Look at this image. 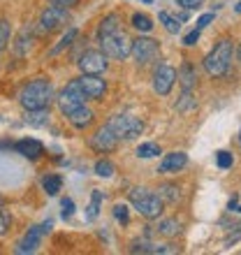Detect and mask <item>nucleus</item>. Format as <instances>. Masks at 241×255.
I'll list each match as a JSON object with an SVG mask.
<instances>
[{
    "mask_svg": "<svg viewBox=\"0 0 241 255\" xmlns=\"http://www.w3.org/2000/svg\"><path fill=\"white\" fill-rule=\"evenodd\" d=\"M51 98H54V86H51V81L44 79V77L28 81L19 93V102L26 112L28 109H47Z\"/></svg>",
    "mask_w": 241,
    "mask_h": 255,
    "instance_id": "obj_1",
    "label": "nucleus"
},
{
    "mask_svg": "<svg viewBox=\"0 0 241 255\" xmlns=\"http://www.w3.org/2000/svg\"><path fill=\"white\" fill-rule=\"evenodd\" d=\"M232 54H235V44L232 40H221L204 58V70H207L211 77H225L232 65Z\"/></svg>",
    "mask_w": 241,
    "mask_h": 255,
    "instance_id": "obj_2",
    "label": "nucleus"
},
{
    "mask_svg": "<svg viewBox=\"0 0 241 255\" xmlns=\"http://www.w3.org/2000/svg\"><path fill=\"white\" fill-rule=\"evenodd\" d=\"M127 197H130L132 207L137 209L144 218H158V216L162 214V204H165V202H162L160 195L153 193V190H148V188H132Z\"/></svg>",
    "mask_w": 241,
    "mask_h": 255,
    "instance_id": "obj_3",
    "label": "nucleus"
},
{
    "mask_svg": "<svg viewBox=\"0 0 241 255\" xmlns=\"http://www.w3.org/2000/svg\"><path fill=\"white\" fill-rule=\"evenodd\" d=\"M100 40V47H102V54L107 56V58H114V61H123L130 56V49H132V40L127 37L123 30H114V33L109 35H102L98 37Z\"/></svg>",
    "mask_w": 241,
    "mask_h": 255,
    "instance_id": "obj_4",
    "label": "nucleus"
},
{
    "mask_svg": "<svg viewBox=\"0 0 241 255\" xmlns=\"http://www.w3.org/2000/svg\"><path fill=\"white\" fill-rule=\"evenodd\" d=\"M107 128L119 137V141L120 139H134V137L141 134V130H144V121L137 119V116H132V114H114L107 121Z\"/></svg>",
    "mask_w": 241,
    "mask_h": 255,
    "instance_id": "obj_5",
    "label": "nucleus"
},
{
    "mask_svg": "<svg viewBox=\"0 0 241 255\" xmlns=\"http://www.w3.org/2000/svg\"><path fill=\"white\" fill-rule=\"evenodd\" d=\"M84 100H100L107 93V81L100 79V74H81L79 79L70 81Z\"/></svg>",
    "mask_w": 241,
    "mask_h": 255,
    "instance_id": "obj_6",
    "label": "nucleus"
},
{
    "mask_svg": "<svg viewBox=\"0 0 241 255\" xmlns=\"http://www.w3.org/2000/svg\"><path fill=\"white\" fill-rule=\"evenodd\" d=\"M160 54V44L151 37H137L132 40V49H130V56L134 58L137 65H148V63H153Z\"/></svg>",
    "mask_w": 241,
    "mask_h": 255,
    "instance_id": "obj_7",
    "label": "nucleus"
},
{
    "mask_svg": "<svg viewBox=\"0 0 241 255\" xmlns=\"http://www.w3.org/2000/svg\"><path fill=\"white\" fill-rule=\"evenodd\" d=\"M49 232H51V221L33 225V228L23 235V239L16 244V253H35L37 246L42 244V239H44V235H49Z\"/></svg>",
    "mask_w": 241,
    "mask_h": 255,
    "instance_id": "obj_8",
    "label": "nucleus"
},
{
    "mask_svg": "<svg viewBox=\"0 0 241 255\" xmlns=\"http://www.w3.org/2000/svg\"><path fill=\"white\" fill-rule=\"evenodd\" d=\"M60 112L67 116V121L72 123L77 130H86V128L93 123V119H95L93 109H88L84 102H72V105L63 107Z\"/></svg>",
    "mask_w": 241,
    "mask_h": 255,
    "instance_id": "obj_9",
    "label": "nucleus"
},
{
    "mask_svg": "<svg viewBox=\"0 0 241 255\" xmlns=\"http://www.w3.org/2000/svg\"><path fill=\"white\" fill-rule=\"evenodd\" d=\"M67 21V9L65 7H56V5H49L44 12L40 14V30L42 33H54L58 28L65 26Z\"/></svg>",
    "mask_w": 241,
    "mask_h": 255,
    "instance_id": "obj_10",
    "label": "nucleus"
},
{
    "mask_svg": "<svg viewBox=\"0 0 241 255\" xmlns=\"http://www.w3.org/2000/svg\"><path fill=\"white\" fill-rule=\"evenodd\" d=\"M107 65H109L107 56L102 54V51H98V49H88L79 58V67L84 74H102L107 70Z\"/></svg>",
    "mask_w": 241,
    "mask_h": 255,
    "instance_id": "obj_11",
    "label": "nucleus"
},
{
    "mask_svg": "<svg viewBox=\"0 0 241 255\" xmlns=\"http://www.w3.org/2000/svg\"><path fill=\"white\" fill-rule=\"evenodd\" d=\"M176 84V70L169 65H160L153 74V91L158 95H167Z\"/></svg>",
    "mask_w": 241,
    "mask_h": 255,
    "instance_id": "obj_12",
    "label": "nucleus"
},
{
    "mask_svg": "<svg viewBox=\"0 0 241 255\" xmlns=\"http://www.w3.org/2000/svg\"><path fill=\"white\" fill-rule=\"evenodd\" d=\"M116 146H119V137L109 130L107 123L91 137V148H95L98 153H109V151H114Z\"/></svg>",
    "mask_w": 241,
    "mask_h": 255,
    "instance_id": "obj_13",
    "label": "nucleus"
},
{
    "mask_svg": "<svg viewBox=\"0 0 241 255\" xmlns=\"http://www.w3.org/2000/svg\"><path fill=\"white\" fill-rule=\"evenodd\" d=\"M186 165H188V155L176 151V153H167L162 158L158 172H160V174H172V172H181Z\"/></svg>",
    "mask_w": 241,
    "mask_h": 255,
    "instance_id": "obj_14",
    "label": "nucleus"
},
{
    "mask_svg": "<svg viewBox=\"0 0 241 255\" xmlns=\"http://www.w3.org/2000/svg\"><path fill=\"white\" fill-rule=\"evenodd\" d=\"M14 148H16V153H21L23 158H28V160H37V158H42V153H44V146H42V141H37V139H21L14 144Z\"/></svg>",
    "mask_w": 241,
    "mask_h": 255,
    "instance_id": "obj_15",
    "label": "nucleus"
},
{
    "mask_svg": "<svg viewBox=\"0 0 241 255\" xmlns=\"http://www.w3.org/2000/svg\"><path fill=\"white\" fill-rule=\"evenodd\" d=\"M176 79L181 81V88H183V91H193V86L197 84V74H195L193 65H190V63H183L181 70L176 72Z\"/></svg>",
    "mask_w": 241,
    "mask_h": 255,
    "instance_id": "obj_16",
    "label": "nucleus"
},
{
    "mask_svg": "<svg viewBox=\"0 0 241 255\" xmlns=\"http://www.w3.org/2000/svg\"><path fill=\"white\" fill-rule=\"evenodd\" d=\"M119 23H120L119 14H116V12L107 14V16L100 21V26H98V37H102V35H109V33H114V30H119V28H120Z\"/></svg>",
    "mask_w": 241,
    "mask_h": 255,
    "instance_id": "obj_17",
    "label": "nucleus"
},
{
    "mask_svg": "<svg viewBox=\"0 0 241 255\" xmlns=\"http://www.w3.org/2000/svg\"><path fill=\"white\" fill-rule=\"evenodd\" d=\"M158 235L162 237H176L181 232V223L176 221V218H165V221L158 223Z\"/></svg>",
    "mask_w": 241,
    "mask_h": 255,
    "instance_id": "obj_18",
    "label": "nucleus"
},
{
    "mask_svg": "<svg viewBox=\"0 0 241 255\" xmlns=\"http://www.w3.org/2000/svg\"><path fill=\"white\" fill-rule=\"evenodd\" d=\"M49 121V109H28L26 112V123L28 126H44Z\"/></svg>",
    "mask_w": 241,
    "mask_h": 255,
    "instance_id": "obj_19",
    "label": "nucleus"
},
{
    "mask_svg": "<svg viewBox=\"0 0 241 255\" xmlns=\"http://www.w3.org/2000/svg\"><path fill=\"white\" fill-rule=\"evenodd\" d=\"M42 188L47 190V195H58V190L63 188V179L58 174H49L42 179Z\"/></svg>",
    "mask_w": 241,
    "mask_h": 255,
    "instance_id": "obj_20",
    "label": "nucleus"
},
{
    "mask_svg": "<svg viewBox=\"0 0 241 255\" xmlns=\"http://www.w3.org/2000/svg\"><path fill=\"white\" fill-rule=\"evenodd\" d=\"M77 35H79V30H77V28H70V30H67L65 35H63V40H60L58 44H56V47L51 49V56H58L60 51H63V49L70 47V44H72V42L77 40Z\"/></svg>",
    "mask_w": 241,
    "mask_h": 255,
    "instance_id": "obj_21",
    "label": "nucleus"
},
{
    "mask_svg": "<svg viewBox=\"0 0 241 255\" xmlns=\"http://www.w3.org/2000/svg\"><path fill=\"white\" fill-rule=\"evenodd\" d=\"M132 28H137L139 33H148L151 28H153V21L148 19L146 14H132Z\"/></svg>",
    "mask_w": 241,
    "mask_h": 255,
    "instance_id": "obj_22",
    "label": "nucleus"
},
{
    "mask_svg": "<svg viewBox=\"0 0 241 255\" xmlns=\"http://www.w3.org/2000/svg\"><path fill=\"white\" fill-rule=\"evenodd\" d=\"M9 40H12V26H9V21L0 19V54L7 49Z\"/></svg>",
    "mask_w": 241,
    "mask_h": 255,
    "instance_id": "obj_23",
    "label": "nucleus"
},
{
    "mask_svg": "<svg viewBox=\"0 0 241 255\" xmlns=\"http://www.w3.org/2000/svg\"><path fill=\"white\" fill-rule=\"evenodd\" d=\"M158 19L162 21V26L167 28V33H179V30H181V21L174 19L169 12H160V14H158Z\"/></svg>",
    "mask_w": 241,
    "mask_h": 255,
    "instance_id": "obj_24",
    "label": "nucleus"
},
{
    "mask_svg": "<svg viewBox=\"0 0 241 255\" xmlns=\"http://www.w3.org/2000/svg\"><path fill=\"white\" fill-rule=\"evenodd\" d=\"M100 204H102V193L100 190H93V195H91V204H88V221H93V218H98V214H100Z\"/></svg>",
    "mask_w": 241,
    "mask_h": 255,
    "instance_id": "obj_25",
    "label": "nucleus"
},
{
    "mask_svg": "<svg viewBox=\"0 0 241 255\" xmlns=\"http://www.w3.org/2000/svg\"><path fill=\"white\" fill-rule=\"evenodd\" d=\"M158 153H160V146L153 144V141H146V144H139V146H137V155H139V158H155Z\"/></svg>",
    "mask_w": 241,
    "mask_h": 255,
    "instance_id": "obj_26",
    "label": "nucleus"
},
{
    "mask_svg": "<svg viewBox=\"0 0 241 255\" xmlns=\"http://www.w3.org/2000/svg\"><path fill=\"white\" fill-rule=\"evenodd\" d=\"M95 174H98V176H105V179H109V176L114 174V162L107 160V158L98 160V162H95Z\"/></svg>",
    "mask_w": 241,
    "mask_h": 255,
    "instance_id": "obj_27",
    "label": "nucleus"
},
{
    "mask_svg": "<svg viewBox=\"0 0 241 255\" xmlns=\"http://www.w3.org/2000/svg\"><path fill=\"white\" fill-rule=\"evenodd\" d=\"M158 195H160L162 202H176V200L181 197V195H179V188H176V186H172V183L162 186V188L158 190Z\"/></svg>",
    "mask_w": 241,
    "mask_h": 255,
    "instance_id": "obj_28",
    "label": "nucleus"
},
{
    "mask_svg": "<svg viewBox=\"0 0 241 255\" xmlns=\"http://www.w3.org/2000/svg\"><path fill=\"white\" fill-rule=\"evenodd\" d=\"M188 109H195V98L190 91H183V95L176 102V112H188Z\"/></svg>",
    "mask_w": 241,
    "mask_h": 255,
    "instance_id": "obj_29",
    "label": "nucleus"
},
{
    "mask_svg": "<svg viewBox=\"0 0 241 255\" xmlns=\"http://www.w3.org/2000/svg\"><path fill=\"white\" fill-rule=\"evenodd\" d=\"M30 33L28 28H23L21 30V35H19V42H16V56H26L28 54V49H30V40L26 42V35Z\"/></svg>",
    "mask_w": 241,
    "mask_h": 255,
    "instance_id": "obj_30",
    "label": "nucleus"
},
{
    "mask_svg": "<svg viewBox=\"0 0 241 255\" xmlns=\"http://www.w3.org/2000/svg\"><path fill=\"white\" fill-rule=\"evenodd\" d=\"M9 225H12V216L7 209H0V237L9 232Z\"/></svg>",
    "mask_w": 241,
    "mask_h": 255,
    "instance_id": "obj_31",
    "label": "nucleus"
},
{
    "mask_svg": "<svg viewBox=\"0 0 241 255\" xmlns=\"http://www.w3.org/2000/svg\"><path fill=\"white\" fill-rule=\"evenodd\" d=\"M232 162H235L232 153H228V151H218V167H221V169H230V167H232Z\"/></svg>",
    "mask_w": 241,
    "mask_h": 255,
    "instance_id": "obj_32",
    "label": "nucleus"
},
{
    "mask_svg": "<svg viewBox=\"0 0 241 255\" xmlns=\"http://www.w3.org/2000/svg\"><path fill=\"white\" fill-rule=\"evenodd\" d=\"M114 218H116V221H120V223L130 221V211H127L125 204H116V207H114Z\"/></svg>",
    "mask_w": 241,
    "mask_h": 255,
    "instance_id": "obj_33",
    "label": "nucleus"
},
{
    "mask_svg": "<svg viewBox=\"0 0 241 255\" xmlns=\"http://www.w3.org/2000/svg\"><path fill=\"white\" fill-rule=\"evenodd\" d=\"M176 5H181L183 9H200L204 0H176Z\"/></svg>",
    "mask_w": 241,
    "mask_h": 255,
    "instance_id": "obj_34",
    "label": "nucleus"
},
{
    "mask_svg": "<svg viewBox=\"0 0 241 255\" xmlns=\"http://www.w3.org/2000/svg\"><path fill=\"white\" fill-rule=\"evenodd\" d=\"M60 207H63V218H70L74 214V202L70 197H65V200L60 202Z\"/></svg>",
    "mask_w": 241,
    "mask_h": 255,
    "instance_id": "obj_35",
    "label": "nucleus"
},
{
    "mask_svg": "<svg viewBox=\"0 0 241 255\" xmlns=\"http://www.w3.org/2000/svg\"><path fill=\"white\" fill-rule=\"evenodd\" d=\"M200 33H202V30H197V28H195L193 33H188L186 37H183V44H186V47H193L195 42L200 40Z\"/></svg>",
    "mask_w": 241,
    "mask_h": 255,
    "instance_id": "obj_36",
    "label": "nucleus"
},
{
    "mask_svg": "<svg viewBox=\"0 0 241 255\" xmlns=\"http://www.w3.org/2000/svg\"><path fill=\"white\" fill-rule=\"evenodd\" d=\"M211 21H214V12H209V14H204V16H200V19H197V30L207 28Z\"/></svg>",
    "mask_w": 241,
    "mask_h": 255,
    "instance_id": "obj_37",
    "label": "nucleus"
},
{
    "mask_svg": "<svg viewBox=\"0 0 241 255\" xmlns=\"http://www.w3.org/2000/svg\"><path fill=\"white\" fill-rule=\"evenodd\" d=\"M51 5H56V7H65V9H70L72 5H77L79 0H49Z\"/></svg>",
    "mask_w": 241,
    "mask_h": 255,
    "instance_id": "obj_38",
    "label": "nucleus"
},
{
    "mask_svg": "<svg viewBox=\"0 0 241 255\" xmlns=\"http://www.w3.org/2000/svg\"><path fill=\"white\" fill-rule=\"evenodd\" d=\"M235 9H237V12L241 14V0H239V2H237V5H235Z\"/></svg>",
    "mask_w": 241,
    "mask_h": 255,
    "instance_id": "obj_39",
    "label": "nucleus"
},
{
    "mask_svg": "<svg viewBox=\"0 0 241 255\" xmlns=\"http://www.w3.org/2000/svg\"><path fill=\"white\" fill-rule=\"evenodd\" d=\"M237 54H239V61H241V47H239V51H237Z\"/></svg>",
    "mask_w": 241,
    "mask_h": 255,
    "instance_id": "obj_40",
    "label": "nucleus"
},
{
    "mask_svg": "<svg viewBox=\"0 0 241 255\" xmlns=\"http://www.w3.org/2000/svg\"><path fill=\"white\" fill-rule=\"evenodd\" d=\"M239 139H241V134H239Z\"/></svg>",
    "mask_w": 241,
    "mask_h": 255,
    "instance_id": "obj_41",
    "label": "nucleus"
},
{
    "mask_svg": "<svg viewBox=\"0 0 241 255\" xmlns=\"http://www.w3.org/2000/svg\"><path fill=\"white\" fill-rule=\"evenodd\" d=\"M0 202H2V200H0Z\"/></svg>",
    "mask_w": 241,
    "mask_h": 255,
    "instance_id": "obj_42",
    "label": "nucleus"
}]
</instances>
